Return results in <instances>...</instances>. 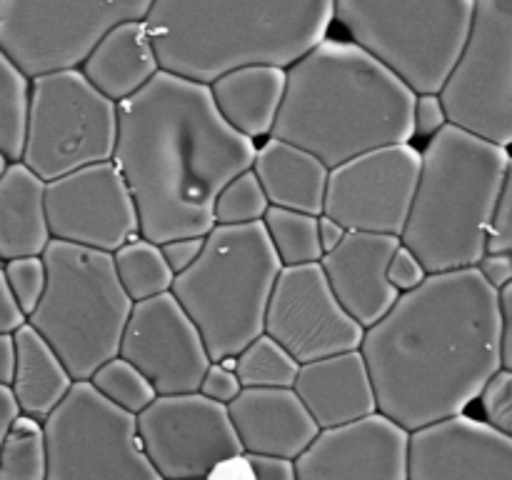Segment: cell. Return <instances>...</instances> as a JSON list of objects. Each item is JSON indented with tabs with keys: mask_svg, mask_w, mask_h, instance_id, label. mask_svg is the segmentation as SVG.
I'll use <instances>...</instances> for the list:
<instances>
[{
	"mask_svg": "<svg viewBox=\"0 0 512 480\" xmlns=\"http://www.w3.org/2000/svg\"><path fill=\"white\" fill-rule=\"evenodd\" d=\"M375 410L410 430L465 413L500 365L498 290L475 268L428 273L363 330Z\"/></svg>",
	"mask_w": 512,
	"mask_h": 480,
	"instance_id": "6da1fadb",
	"label": "cell"
},
{
	"mask_svg": "<svg viewBox=\"0 0 512 480\" xmlns=\"http://www.w3.org/2000/svg\"><path fill=\"white\" fill-rule=\"evenodd\" d=\"M113 163L138 210L140 238L160 245L205 235L228 180L248 170L255 143L220 118L210 85L158 70L115 103Z\"/></svg>",
	"mask_w": 512,
	"mask_h": 480,
	"instance_id": "7a4b0ae2",
	"label": "cell"
},
{
	"mask_svg": "<svg viewBox=\"0 0 512 480\" xmlns=\"http://www.w3.org/2000/svg\"><path fill=\"white\" fill-rule=\"evenodd\" d=\"M415 90L353 40L323 38L285 68L273 138L328 168L368 150L413 140Z\"/></svg>",
	"mask_w": 512,
	"mask_h": 480,
	"instance_id": "3957f363",
	"label": "cell"
},
{
	"mask_svg": "<svg viewBox=\"0 0 512 480\" xmlns=\"http://www.w3.org/2000/svg\"><path fill=\"white\" fill-rule=\"evenodd\" d=\"M160 70L210 85L240 65L288 68L328 38L333 0H153Z\"/></svg>",
	"mask_w": 512,
	"mask_h": 480,
	"instance_id": "277c9868",
	"label": "cell"
},
{
	"mask_svg": "<svg viewBox=\"0 0 512 480\" xmlns=\"http://www.w3.org/2000/svg\"><path fill=\"white\" fill-rule=\"evenodd\" d=\"M510 150L445 125L420 150V173L400 245L428 273L475 268L485 255V230L505 183Z\"/></svg>",
	"mask_w": 512,
	"mask_h": 480,
	"instance_id": "5b68a950",
	"label": "cell"
},
{
	"mask_svg": "<svg viewBox=\"0 0 512 480\" xmlns=\"http://www.w3.org/2000/svg\"><path fill=\"white\" fill-rule=\"evenodd\" d=\"M280 268L260 220L213 225L205 233L203 250L175 275L170 293L198 328L210 360L233 358L263 333Z\"/></svg>",
	"mask_w": 512,
	"mask_h": 480,
	"instance_id": "8992f818",
	"label": "cell"
},
{
	"mask_svg": "<svg viewBox=\"0 0 512 480\" xmlns=\"http://www.w3.org/2000/svg\"><path fill=\"white\" fill-rule=\"evenodd\" d=\"M45 290L25 323L38 330L73 380H88L115 358L133 300L115 275L113 255L53 240L40 253Z\"/></svg>",
	"mask_w": 512,
	"mask_h": 480,
	"instance_id": "52a82bcc",
	"label": "cell"
},
{
	"mask_svg": "<svg viewBox=\"0 0 512 480\" xmlns=\"http://www.w3.org/2000/svg\"><path fill=\"white\" fill-rule=\"evenodd\" d=\"M473 8L475 0H333V23L415 93H438Z\"/></svg>",
	"mask_w": 512,
	"mask_h": 480,
	"instance_id": "ba28073f",
	"label": "cell"
},
{
	"mask_svg": "<svg viewBox=\"0 0 512 480\" xmlns=\"http://www.w3.org/2000/svg\"><path fill=\"white\" fill-rule=\"evenodd\" d=\"M118 113L113 100L88 83L80 68L30 78L20 163L40 180L113 158Z\"/></svg>",
	"mask_w": 512,
	"mask_h": 480,
	"instance_id": "9c48e42d",
	"label": "cell"
},
{
	"mask_svg": "<svg viewBox=\"0 0 512 480\" xmlns=\"http://www.w3.org/2000/svg\"><path fill=\"white\" fill-rule=\"evenodd\" d=\"M45 480H163L140 445L135 415L73 380L43 420Z\"/></svg>",
	"mask_w": 512,
	"mask_h": 480,
	"instance_id": "30bf717a",
	"label": "cell"
},
{
	"mask_svg": "<svg viewBox=\"0 0 512 480\" xmlns=\"http://www.w3.org/2000/svg\"><path fill=\"white\" fill-rule=\"evenodd\" d=\"M438 98L450 125L510 148L512 0H475L468 35Z\"/></svg>",
	"mask_w": 512,
	"mask_h": 480,
	"instance_id": "8fae6325",
	"label": "cell"
},
{
	"mask_svg": "<svg viewBox=\"0 0 512 480\" xmlns=\"http://www.w3.org/2000/svg\"><path fill=\"white\" fill-rule=\"evenodd\" d=\"M153 0H0V48L28 78L78 68L125 20H145Z\"/></svg>",
	"mask_w": 512,
	"mask_h": 480,
	"instance_id": "7c38bea8",
	"label": "cell"
},
{
	"mask_svg": "<svg viewBox=\"0 0 512 480\" xmlns=\"http://www.w3.org/2000/svg\"><path fill=\"white\" fill-rule=\"evenodd\" d=\"M140 445L163 480L210 475L225 460L243 455L228 405L195 393L155 395L135 415Z\"/></svg>",
	"mask_w": 512,
	"mask_h": 480,
	"instance_id": "4fadbf2b",
	"label": "cell"
},
{
	"mask_svg": "<svg viewBox=\"0 0 512 480\" xmlns=\"http://www.w3.org/2000/svg\"><path fill=\"white\" fill-rule=\"evenodd\" d=\"M420 173V150L393 143L328 170L323 215L345 230L398 235L408 220Z\"/></svg>",
	"mask_w": 512,
	"mask_h": 480,
	"instance_id": "5bb4252c",
	"label": "cell"
},
{
	"mask_svg": "<svg viewBox=\"0 0 512 480\" xmlns=\"http://www.w3.org/2000/svg\"><path fill=\"white\" fill-rule=\"evenodd\" d=\"M363 330L338 303L320 263L280 268L265 308L263 333L283 345L300 365L358 350Z\"/></svg>",
	"mask_w": 512,
	"mask_h": 480,
	"instance_id": "9a60e30c",
	"label": "cell"
},
{
	"mask_svg": "<svg viewBox=\"0 0 512 480\" xmlns=\"http://www.w3.org/2000/svg\"><path fill=\"white\" fill-rule=\"evenodd\" d=\"M45 218L53 240L103 253H115L140 235L138 210L113 160L48 180Z\"/></svg>",
	"mask_w": 512,
	"mask_h": 480,
	"instance_id": "2e32d148",
	"label": "cell"
},
{
	"mask_svg": "<svg viewBox=\"0 0 512 480\" xmlns=\"http://www.w3.org/2000/svg\"><path fill=\"white\" fill-rule=\"evenodd\" d=\"M118 355L135 365L158 395L195 393L210 365L198 328L173 293L133 303Z\"/></svg>",
	"mask_w": 512,
	"mask_h": 480,
	"instance_id": "e0dca14e",
	"label": "cell"
},
{
	"mask_svg": "<svg viewBox=\"0 0 512 480\" xmlns=\"http://www.w3.org/2000/svg\"><path fill=\"white\" fill-rule=\"evenodd\" d=\"M293 465L298 480H408V430L375 410L318 430Z\"/></svg>",
	"mask_w": 512,
	"mask_h": 480,
	"instance_id": "ac0fdd59",
	"label": "cell"
},
{
	"mask_svg": "<svg viewBox=\"0 0 512 480\" xmlns=\"http://www.w3.org/2000/svg\"><path fill=\"white\" fill-rule=\"evenodd\" d=\"M408 480H512V435L465 413L410 430Z\"/></svg>",
	"mask_w": 512,
	"mask_h": 480,
	"instance_id": "d6986e66",
	"label": "cell"
},
{
	"mask_svg": "<svg viewBox=\"0 0 512 480\" xmlns=\"http://www.w3.org/2000/svg\"><path fill=\"white\" fill-rule=\"evenodd\" d=\"M400 245L398 235L348 230L330 253L318 260L338 303L363 328L383 318L398 300L388 280V263Z\"/></svg>",
	"mask_w": 512,
	"mask_h": 480,
	"instance_id": "ffe728a7",
	"label": "cell"
},
{
	"mask_svg": "<svg viewBox=\"0 0 512 480\" xmlns=\"http://www.w3.org/2000/svg\"><path fill=\"white\" fill-rule=\"evenodd\" d=\"M228 415L243 455L295 460L320 430L293 388H243Z\"/></svg>",
	"mask_w": 512,
	"mask_h": 480,
	"instance_id": "44dd1931",
	"label": "cell"
},
{
	"mask_svg": "<svg viewBox=\"0 0 512 480\" xmlns=\"http://www.w3.org/2000/svg\"><path fill=\"white\" fill-rule=\"evenodd\" d=\"M293 390L320 430L375 413V393L360 350L303 363Z\"/></svg>",
	"mask_w": 512,
	"mask_h": 480,
	"instance_id": "7402d4cb",
	"label": "cell"
},
{
	"mask_svg": "<svg viewBox=\"0 0 512 480\" xmlns=\"http://www.w3.org/2000/svg\"><path fill=\"white\" fill-rule=\"evenodd\" d=\"M78 68L88 83L113 103L138 93L160 70L145 20H125L110 28L90 48Z\"/></svg>",
	"mask_w": 512,
	"mask_h": 480,
	"instance_id": "603a6c76",
	"label": "cell"
},
{
	"mask_svg": "<svg viewBox=\"0 0 512 480\" xmlns=\"http://www.w3.org/2000/svg\"><path fill=\"white\" fill-rule=\"evenodd\" d=\"M250 168L270 205L310 215L323 213L330 168L313 153L270 135L260 148H255Z\"/></svg>",
	"mask_w": 512,
	"mask_h": 480,
	"instance_id": "cb8c5ba5",
	"label": "cell"
},
{
	"mask_svg": "<svg viewBox=\"0 0 512 480\" xmlns=\"http://www.w3.org/2000/svg\"><path fill=\"white\" fill-rule=\"evenodd\" d=\"M285 93V68L240 65L210 83L220 118L250 140L270 135Z\"/></svg>",
	"mask_w": 512,
	"mask_h": 480,
	"instance_id": "d4e9b609",
	"label": "cell"
},
{
	"mask_svg": "<svg viewBox=\"0 0 512 480\" xmlns=\"http://www.w3.org/2000/svg\"><path fill=\"white\" fill-rule=\"evenodd\" d=\"M48 243L45 180L13 160L0 175V260L40 255Z\"/></svg>",
	"mask_w": 512,
	"mask_h": 480,
	"instance_id": "484cf974",
	"label": "cell"
},
{
	"mask_svg": "<svg viewBox=\"0 0 512 480\" xmlns=\"http://www.w3.org/2000/svg\"><path fill=\"white\" fill-rule=\"evenodd\" d=\"M10 338H13V373L8 388L18 405V413L43 423L50 410L65 398L73 378L53 348L28 323L20 325Z\"/></svg>",
	"mask_w": 512,
	"mask_h": 480,
	"instance_id": "4316f807",
	"label": "cell"
},
{
	"mask_svg": "<svg viewBox=\"0 0 512 480\" xmlns=\"http://www.w3.org/2000/svg\"><path fill=\"white\" fill-rule=\"evenodd\" d=\"M113 255L115 275H118L120 285H123L125 295L133 303L138 300H148L153 295L170 293L173 285V270L165 263L160 245L150 243L145 238H133L125 245H120Z\"/></svg>",
	"mask_w": 512,
	"mask_h": 480,
	"instance_id": "83f0119b",
	"label": "cell"
},
{
	"mask_svg": "<svg viewBox=\"0 0 512 480\" xmlns=\"http://www.w3.org/2000/svg\"><path fill=\"white\" fill-rule=\"evenodd\" d=\"M260 223L280 265L318 263L323 258V248L318 243V215L270 205Z\"/></svg>",
	"mask_w": 512,
	"mask_h": 480,
	"instance_id": "f1b7e54d",
	"label": "cell"
},
{
	"mask_svg": "<svg viewBox=\"0 0 512 480\" xmlns=\"http://www.w3.org/2000/svg\"><path fill=\"white\" fill-rule=\"evenodd\" d=\"M298 368V360L265 333L233 355V370L243 388H293Z\"/></svg>",
	"mask_w": 512,
	"mask_h": 480,
	"instance_id": "f546056e",
	"label": "cell"
},
{
	"mask_svg": "<svg viewBox=\"0 0 512 480\" xmlns=\"http://www.w3.org/2000/svg\"><path fill=\"white\" fill-rule=\"evenodd\" d=\"M0 480H45L43 423L15 415L0 440Z\"/></svg>",
	"mask_w": 512,
	"mask_h": 480,
	"instance_id": "4dcf8cb0",
	"label": "cell"
},
{
	"mask_svg": "<svg viewBox=\"0 0 512 480\" xmlns=\"http://www.w3.org/2000/svg\"><path fill=\"white\" fill-rule=\"evenodd\" d=\"M30 78L0 48V153L13 163L23 153Z\"/></svg>",
	"mask_w": 512,
	"mask_h": 480,
	"instance_id": "1f68e13d",
	"label": "cell"
},
{
	"mask_svg": "<svg viewBox=\"0 0 512 480\" xmlns=\"http://www.w3.org/2000/svg\"><path fill=\"white\" fill-rule=\"evenodd\" d=\"M88 383L103 395L105 400H110L113 405H118L120 410L130 415H138L140 410L148 408L155 400V390L150 385V380L140 373L135 365H130L128 360L115 355V358L105 360L98 370L88 378Z\"/></svg>",
	"mask_w": 512,
	"mask_h": 480,
	"instance_id": "d6a6232c",
	"label": "cell"
},
{
	"mask_svg": "<svg viewBox=\"0 0 512 480\" xmlns=\"http://www.w3.org/2000/svg\"><path fill=\"white\" fill-rule=\"evenodd\" d=\"M268 208V198H265L253 168H248L243 170V173L235 175L233 180H228V183L220 188V193L215 195L213 220L215 225L258 223V220H263L265 210Z\"/></svg>",
	"mask_w": 512,
	"mask_h": 480,
	"instance_id": "836d02e7",
	"label": "cell"
},
{
	"mask_svg": "<svg viewBox=\"0 0 512 480\" xmlns=\"http://www.w3.org/2000/svg\"><path fill=\"white\" fill-rule=\"evenodd\" d=\"M3 270L15 303L20 305V310H23L25 318H28L45 290L43 258H40V255H23V258L3 260Z\"/></svg>",
	"mask_w": 512,
	"mask_h": 480,
	"instance_id": "e575fe53",
	"label": "cell"
},
{
	"mask_svg": "<svg viewBox=\"0 0 512 480\" xmlns=\"http://www.w3.org/2000/svg\"><path fill=\"white\" fill-rule=\"evenodd\" d=\"M475 400H480L485 423L500 433L512 435V370L500 368L498 373L490 375Z\"/></svg>",
	"mask_w": 512,
	"mask_h": 480,
	"instance_id": "d590c367",
	"label": "cell"
},
{
	"mask_svg": "<svg viewBox=\"0 0 512 480\" xmlns=\"http://www.w3.org/2000/svg\"><path fill=\"white\" fill-rule=\"evenodd\" d=\"M485 253H512V178L505 183L488 220Z\"/></svg>",
	"mask_w": 512,
	"mask_h": 480,
	"instance_id": "8d00e7d4",
	"label": "cell"
},
{
	"mask_svg": "<svg viewBox=\"0 0 512 480\" xmlns=\"http://www.w3.org/2000/svg\"><path fill=\"white\" fill-rule=\"evenodd\" d=\"M240 390H243V385H240L238 375L233 370V358L210 360V365L203 373V380L198 385V393L215 400V403L228 405Z\"/></svg>",
	"mask_w": 512,
	"mask_h": 480,
	"instance_id": "74e56055",
	"label": "cell"
},
{
	"mask_svg": "<svg viewBox=\"0 0 512 480\" xmlns=\"http://www.w3.org/2000/svg\"><path fill=\"white\" fill-rule=\"evenodd\" d=\"M425 278H428V270L415 258L413 250H408L405 245H398L388 263V280L393 283V288L398 293H405V290L418 288Z\"/></svg>",
	"mask_w": 512,
	"mask_h": 480,
	"instance_id": "f35d334b",
	"label": "cell"
},
{
	"mask_svg": "<svg viewBox=\"0 0 512 480\" xmlns=\"http://www.w3.org/2000/svg\"><path fill=\"white\" fill-rule=\"evenodd\" d=\"M448 125L445 108L440 103L438 93H418L413 105V135L420 138H433L440 128Z\"/></svg>",
	"mask_w": 512,
	"mask_h": 480,
	"instance_id": "ab89813d",
	"label": "cell"
},
{
	"mask_svg": "<svg viewBox=\"0 0 512 480\" xmlns=\"http://www.w3.org/2000/svg\"><path fill=\"white\" fill-rule=\"evenodd\" d=\"M203 243L205 235H185V238H173L160 243V253H163L165 263L173 270V275H178L193 265V260L198 258L200 250H203Z\"/></svg>",
	"mask_w": 512,
	"mask_h": 480,
	"instance_id": "60d3db41",
	"label": "cell"
},
{
	"mask_svg": "<svg viewBox=\"0 0 512 480\" xmlns=\"http://www.w3.org/2000/svg\"><path fill=\"white\" fill-rule=\"evenodd\" d=\"M250 468V480H298L295 465L288 458L273 455H243Z\"/></svg>",
	"mask_w": 512,
	"mask_h": 480,
	"instance_id": "b9f144b4",
	"label": "cell"
},
{
	"mask_svg": "<svg viewBox=\"0 0 512 480\" xmlns=\"http://www.w3.org/2000/svg\"><path fill=\"white\" fill-rule=\"evenodd\" d=\"M475 270L483 275L488 285L495 290L505 288L512 283V253H485L483 258L475 263Z\"/></svg>",
	"mask_w": 512,
	"mask_h": 480,
	"instance_id": "7bdbcfd3",
	"label": "cell"
},
{
	"mask_svg": "<svg viewBox=\"0 0 512 480\" xmlns=\"http://www.w3.org/2000/svg\"><path fill=\"white\" fill-rule=\"evenodd\" d=\"M500 313V365L512 370V283L498 290Z\"/></svg>",
	"mask_w": 512,
	"mask_h": 480,
	"instance_id": "ee69618b",
	"label": "cell"
},
{
	"mask_svg": "<svg viewBox=\"0 0 512 480\" xmlns=\"http://www.w3.org/2000/svg\"><path fill=\"white\" fill-rule=\"evenodd\" d=\"M23 323L25 313L20 310V305L15 303L13 293H10V285L8 280H5L3 260H0V335H13Z\"/></svg>",
	"mask_w": 512,
	"mask_h": 480,
	"instance_id": "f6af8a7d",
	"label": "cell"
},
{
	"mask_svg": "<svg viewBox=\"0 0 512 480\" xmlns=\"http://www.w3.org/2000/svg\"><path fill=\"white\" fill-rule=\"evenodd\" d=\"M345 233H348V230H345L338 220L328 218V215L323 213L318 215V243L320 248H323V253H330V250L345 238Z\"/></svg>",
	"mask_w": 512,
	"mask_h": 480,
	"instance_id": "bcb514c9",
	"label": "cell"
},
{
	"mask_svg": "<svg viewBox=\"0 0 512 480\" xmlns=\"http://www.w3.org/2000/svg\"><path fill=\"white\" fill-rule=\"evenodd\" d=\"M15 415H18V405H15L13 393H10L8 385H0V440H3L5 430Z\"/></svg>",
	"mask_w": 512,
	"mask_h": 480,
	"instance_id": "7dc6e473",
	"label": "cell"
},
{
	"mask_svg": "<svg viewBox=\"0 0 512 480\" xmlns=\"http://www.w3.org/2000/svg\"><path fill=\"white\" fill-rule=\"evenodd\" d=\"M10 373H13V338L0 335V385L10 383Z\"/></svg>",
	"mask_w": 512,
	"mask_h": 480,
	"instance_id": "c3c4849f",
	"label": "cell"
},
{
	"mask_svg": "<svg viewBox=\"0 0 512 480\" xmlns=\"http://www.w3.org/2000/svg\"><path fill=\"white\" fill-rule=\"evenodd\" d=\"M8 163H10V160H8V158H5V155H3V153H0V175H3V170H5V168H8Z\"/></svg>",
	"mask_w": 512,
	"mask_h": 480,
	"instance_id": "681fc988",
	"label": "cell"
},
{
	"mask_svg": "<svg viewBox=\"0 0 512 480\" xmlns=\"http://www.w3.org/2000/svg\"><path fill=\"white\" fill-rule=\"evenodd\" d=\"M173 480H210L208 475H193V478H173Z\"/></svg>",
	"mask_w": 512,
	"mask_h": 480,
	"instance_id": "f907efd6",
	"label": "cell"
}]
</instances>
